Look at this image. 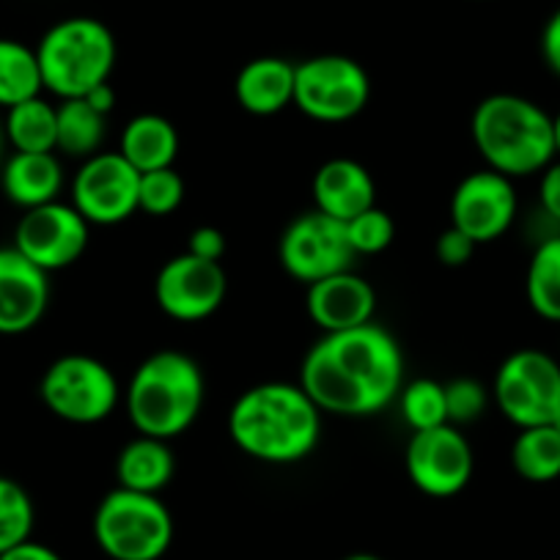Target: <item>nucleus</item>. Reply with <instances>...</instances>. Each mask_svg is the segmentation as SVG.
I'll return each mask as SVG.
<instances>
[{"mask_svg":"<svg viewBox=\"0 0 560 560\" xmlns=\"http://www.w3.org/2000/svg\"><path fill=\"white\" fill-rule=\"evenodd\" d=\"M176 472V456L168 440L138 434L121 448L116 459V481L121 489L160 494Z\"/></svg>","mask_w":560,"mask_h":560,"instance_id":"22","label":"nucleus"},{"mask_svg":"<svg viewBox=\"0 0 560 560\" xmlns=\"http://www.w3.org/2000/svg\"><path fill=\"white\" fill-rule=\"evenodd\" d=\"M343 225H347V240L354 256H380L396 240V223L380 207L365 209Z\"/></svg>","mask_w":560,"mask_h":560,"instance_id":"31","label":"nucleus"},{"mask_svg":"<svg viewBox=\"0 0 560 560\" xmlns=\"http://www.w3.org/2000/svg\"><path fill=\"white\" fill-rule=\"evenodd\" d=\"M278 258L289 278L311 287L316 280L352 269L354 253L347 240V225L314 209L294 218L280 234Z\"/></svg>","mask_w":560,"mask_h":560,"instance_id":"10","label":"nucleus"},{"mask_svg":"<svg viewBox=\"0 0 560 560\" xmlns=\"http://www.w3.org/2000/svg\"><path fill=\"white\" fill-rule=\"evenodd\" d=\"M470 135L487 168L509 179L541 174L558 158L552 116L520 94H492L478 102Z\"/></svg>","mask_w":560,"mask_h":560,"instance_id":"3","label":"nucleus"},{"mask_svg":"<svg viewBox=\"0 0 560 560\" xmlns=\"http://www.w3.org/2000/svg\"><path fill=\"white\" fill-rule=\"evenodd\" d=\"M516 209L520 201L514 179L483 168L456 185L451 196V225L465 231L476 245H489L514 225Z\"/></svg>","mask_w":560,"mask_h":560,"instance_id":"15","label":"nucleus"},{"mask_svg":"<svg viewBox=\"0 0 560 560\" xmlns=\"http://www.w3.org/2000/svg\"><path fill=\"white\" fill-rule=\"evenodd\" d=\"M231 443L264 465H298L322 440V409L292 382H261L231 404Z\"/></svg>","mask_w":560,"mask_h":560,"instance_id":"2","label":"nucleus"},{"mask_svg":"<svg viewBox=\"0 0 560 560\" xmlns=\"http://www.w3.org/2000/svg\"><path fill=\"white\" fill-rule=\"evenodd\" d=\"M511 467L522 481L549 483L560 478V432L549 427L520 429L511 445Z\"/></svg>","mask_w":560,"mask_h":560,"instance_id":"25","label":"nucleus"},{"mask_svg":"<svg viewBox=\"0 0 560 560\" xmlns=\"http://www.w3.org/2000/svg\"><path fill=\"white\" fill-rule=\"evenodd\" d=\"M39 396L56 418L91 427L116 412L121 387L110 365L91 354H63L47 365L39 382Z\"/></svg>","mask_w":560,"mask_h":560,"instance_id":"7","label":"nucleus"},{"mask_svg":"<svg viewBox=\"0 0 560 560\" xmlns=\"http://www.w3.org/2000/svg\"><path fill=\"white\" fill-rule=\"evenodd\" d=\"M343 560H382V558H376V555H365V552H358V555H349V558H343Z\"/></svg>","mask_w":560,"mask_h":560,"instance_id":"41","label":"nucleus"},{"mask_svg":"<svg viewBox=\"0 0 560 560\" xmlns=\"http://www.w3.org/2000/svg\"><path fill=\"white\" fill-rule=\"evenodd\" d=\"M492 396L516 429L549 427L560 415V363L541 349H520L500 363Z\"/></svg>","mask_w":560,"mask_h":560,"instance_id":"8","label":"nucleus"},{"mask_svg":"<svg viewBox=\"0 0 560 560\" xmlns=\"http://www.w3.org/2000/svg\"><path fill=\"white\" fill-rule=\"evenodd\" d=\"M91 225L72 203L52 201L45 207L28 209L14 229V247L28 261L45 269L47 275L56 269L72 267L80 261L89 247Z\"/></svg>","mask_w":560,"mask_h":560,"instance_id":"14","label":"nucleus"},{"mask_svg":"<svg viewBox=\"0 0 560 560\" xmlns=\"http://www.w3.org/2000/svg\"><path fill=\"white\" fill-rule=\"evenodd\" d=\"M0 187L20 209H36L58 201L63 187V168L56 152H14L0 168Z\"/></svg>","mask_w":560,"mask_h":560,"instance_id":"20","label":"nucleus"},{"mask_svg":"<svg viewBox=\"0 0 560 560\" xmlns=\"http://www.w3.org/2000/svg\"><path fill=\"white\" fill-rule=\"evenodd\" d=\"M34 500L14 478L0 476V555L28 541L34 530Z\"/></svg>","mask_w":560,"mask_h":560,"instance_id":"29","label":"nucleus"},{"mask_svg":"<svg viewBox=\"0 0 560 560\" xmlns=\"http://www.w3.org/2000/svg\"><path fill=\"white\" fill-rule=\"evenodd\" d=\"M552 427H555V429H558V432H560V415H558V420H555Z\"/></svg>","mask_w":560,"mask_h":560,"instance_id":"42","label":"nucleus"},{"mask_svg":"<svg viewBox=\"0 0 560 560\" xmlns=\"http://www.w3.org/2000/svg\"><path fill=\"white\" fill-rule=\"evenodd\" d=\"M42 83L58 100H80L96 85L110 83L116 39L94 18H67L52 25L36 47Z\"/></svg>","mask_w":560,"mask_h":560,"instance_id":"5","label":"nucleus"},{"mask_svg":"<svg viewBox=\"0 0 560 560\" xmlns=\"http://www.w3.org/2000/svg\"><path fill=\"white\" fill-rule=\"evenodd\" d=\"M294 69L287 58H253L240 69L234 80V94L242 110L250 116H278L294 105Z\"/></svg>","mask_w":560,"mask_h":560,"instance_id":"19","label":"nucleus"},{"mask_svg":"<svg viewBox=\"0 0 560 560\" xmlns=\"http://www.w3.org/2000/svg\"><path fill=\"white\" fill-rule=\"evenodd\" d=\"M552 135H555V154L560 158V110L552 116Z\"/></svg>","mask_w":560,"mask_h":560,"instance_id":"39","label":"nucleus"},{"mask_svg":"<svg viewBox=\"0 0 560 560\" xmlns=\"http://www.w3.org/2000/svg\"><path fill=\"white\" fill-rule=\"evenodd\" d=\"M118 154L132 165L138 174L174 168L179 158V132L174 121L158 113H140L124 127Z\"/></svg>","mask_w":560,"mask_h":560,"instance_id":"21","label":"nucleus"},{"mask_svg":"<svg viewBox=\"0 0 560 560\" xmlns=\"http://www.w3.org/2000/svg\"><path fill=\"white\" fill-rule=\"evenodd\" d=\"M3 149H7V132H3V124H0V168H3Z\"/></svg>","mask_w":560,"mask_h":560,"instance_id":"40","label":"nucleus"},{"mask_svg":"<svg viewBox=\"0 0 560 560\" xmlns=\"http://www.w3.org/2000/svg\"><path fill=\"white\" fill-rule=\"evenodd\" d=\"M94 538L110 560H160L174 541V516L158 494L116 487L96 509Z\"/></svg>","mask_w":560,"mask_h":560,"instance_id":"6","label":"nucleus"},{"mask_svg":"<svg viewBox=\"0 0 560 560\" xmlns=\"http://www.w3.org/2000/svg\"><path fill=\"white\" fill-rule=\"evenodd\" d=\"M541 56L544 63L560 78V9L547 20V25H544Z\"/></svg>","mask_w":560,"mask_h":560,"instance_id":"36","label":"nucleus"},{"mask_svg":"<svg viewBox=\"0 0 560 560\" xmlns=\"http://www.w3.org/2000/svg\"><path fill=\"white\" fill-rule=\"evenodd\" d=\"M225 292H229V280L220 261H203L187 250L165 261L154 280V300L160 311L185 325L218 314Z\"/></svg>","mask_w":560,"mask_h":560,"instance_id":"13","label":"nucleus"},{"mask_svg":"<svg viewBox=\"0 0 560 560\" xmlns=\"http://www.w3.org/2000/svg\"><path fill=\"white\" fill-rule=\"evenodd\" d=\"M305 311L325 336L354 330L374 322L376 292L369 280L354 275L352 269H343V272L311 283L305 294Z\"/></svg>","mask_w":560,"mask_h":560,"instance_id":"17","label":"nucleus"},{"mask_svg":"<svg viewBox=\"0 0 560 560\" xmlns=\"http://www.w3.org/2000/svg\"><path fill=\"white\" fill-rule=\"evenodd\" d=\"M311 192H314L316 209L322 214L341 220V223L358 218L365 209L376 207L374 179H371L369 168L360 165L358 160H327L314 174Z\"/></svg>","mask_w":560,"mask_h":560,"instance_id":"18","label":"nucleus"},{"mask_svg":"<svg viewBox=\"0 0 560 560\" xmlns=\"http://www.w3.org/2000/svg\"><path fill=\"white\" fill-rule=\"evenodd\" d=\"M203 374L196 360L176 349H160L135 369L127 385V415L143 438L174 440L201 415Z\"/></svg>","mask_w":560,"mask_h":560,"instance_id":"4","label":"nucleus"},{"mask_svg":"<svg viewBox=\"0 0 560 560\" xmlns=\"http://www.w3.org/2000/svg\"><path fill=\"white\" fill-rule=\"evenodd\" d=\"M538 201H541L544 212L560 223V160H552V163L541 171Z\"/></svg>","mask_w":560,"mask_h":560,"instance_id":"35","label":"nucleus"},{"mask_svg":"<svg viewBox=\"0 0 560 560\" xmlns=\"http://www.w3.org/2000/svg\"><path fill=\"white\" fill-rule=\"evenodd\" d=\"M371 100V78L349 56H314L294 69V105L322 124L360 116Z\"/></svg>","mask_w":560,"mask_h":560,"instance_id":"9","label":"nucleus"},{"mask_svg":"<svg viewBox=\"0 0 560 560\" xmlns=\"http://www.w3.org/2000/svg\"><path fill=\"white\" fill-rule=\"evenodd\" d=\"M85 102H89L91 107H94V110H100V113H110L113 107H116V91L110 89V83H102V85H96L94 91H89V94L83 96Z\"/></svg>","mask_w":560,"mask_h":560,"instance_id":"38","label":"nucleus"},{"mask_svg":"<svg viewBox=\"0 0 560 560\" xmlns=\"http://www.w3.org/2000/svg\"><path fill=\"white\" fill-rule=\"evenodd\" d=\"M140 174L118 152L83 160L72 179V207L89 225H118L138 212Z\"/></svg>","mask_w":560,"mask_h":560,"instance_id":"12","label":"nucleus"},{"mask_svg":"<svg viewBox=\"0 0 560 560\" xmlns=\"http://www.w3.org/2000/svg\"><path fill=\"white\" fill-rule=\"evenodd\" d=\"M0 560H63V558L56 552V549L47 547V544H39L34 541V538H28V541L18 544V547L7 549V552L0 555Z\"/></svg>","mask_w":560,"mask_h":560,"instance_id":"37","label":"nucleus"},{"mask_svg":"<svg viewBox=\"0 0 560 560\" xmlns=\"http://www.w3.org/2000/svg\"><path fill=\"white\" fill-rule=\"evenodd\" d=\"M476 247L478 245L465 234V231L448 225V229L440 234L434 250H438V258L445 264V267H465V264L472 258V253H476Z\"/></svg>","mask_w":560,"mask_h":560,"instance_id":"33","label":"nucleus"},{"mask_svg":"<svg viewBox=\"0 0 560 560\" xmlns=\"http://www.w3.org/2000/svg\"><path fill=\"white\" fill-rule=\"evenodd\" d=\"M525 294L541 319L560 325V236H549L527 264Z\"/></svg>","mask_w":560,"mask_h":560,"instance_id":"27","label":"nucleus"},{"mask_svg":"<svg viewBox=\"0 0 560 560\" xmlns=\"http://www.w3.org/2000/svg\"><path fill=\"white\" fill-rule=\"evenodd\" d=\"M58 140L56 152L67 158L89 160L100 154L107 132V116L94 110L89 102L80 100H61L58 102Z\"/></svg>","mask_w":560,"mask_h":560,"instance_id":"24","label":"nucleus"},{"mask_svg":"<svg viewBox=\"0 0 560 560\" xmlns=\"http://www.w3.org/2000/svg\"><path fill=\"white\" fill-rule=\"evenodd\" d=\"M7 143L14 152L47 154L56 152L58 140V107L47 100L34 96L20 105L9 107L7 121H3Z\"/></svg>","mask_w":560,"mask_h":560,"instance_id":"23","label":"nucleus"},{"mask_svg":"<svg viewBox=\"0 0 560 560\" xmlns=\"http://www.w3.org/2000/svg\"><path fill=\"white\" fill-rule=\"evenodd\" d=\"M300 387L322 412L369 418L401 393V347L374 322L354 330L327 332L305 352Z\"/></svg>","mask_w":560,"mask_h":560,"instance_id":"1","label":"nucleus"},{"mask_svg":"<svg viewBox=\"0 0 560 560\" xmlns=\"http://www.w3.org/2000/svg\"><path fill=\"white\" fill-rule=\"evenodd\" d=\"M401 404V418L412 432H427L448 423V404H445V385L438 380H420L404 382L398 393Z\"/></svg>","mask_w":560,"mask_h":560,"instance_id":"28","label":"nucleus"},{"mask_svg":"<svg viewBox=\"0 0 560 560\" xmlns=\"http://www.w3.org/2000/svg\"><path fill=\"white\" fill-rule=\"evenodd\" d=\"M445 404H448V423L451 427H462V423H472L487 409L489 396L487 387L476 380H454L445 385Z\"/></svg>","mask_w":560,"mask_h":560,"instance_id":"32","label":"nucleus"},{"mask_svg":"<svg viewBox=\"0 0 560 560\" xmlns=\"http://www.w3.org/2000/svg\"><path fill=\"white\" fill-rule=\"evenodd\" d=\"M50 305V280L45 269L18 247H0V336L34 330Z\"/></svg>","mask_w":560,"mask_h":560,"instance_id":"16","label":"nucleus"},{"mask_svg":"<svg viewBox=\"0 0 560 560\" xmlns=\"http://www.w3.org/2000/svg\"><path fill=\"white\" fill-rule=\"evenodd\" d=\"M45 91L34 47L18 39H0V107H14Z\"/></svg>","mask_w":560,"mask_h":560,"instance_id":"26","label":"nucleus"},{"mask_svg":"<svg viewBox=\"0 0 560 560\" xmlns=\"http://www.w3.org/2000/svg\"><path fill=\"white\" fill-rule=\"evenodd\" d=\"M185 201V179L174 168H160L140 174L138 212L152 218H168Z\"/></svg>","mask_w":560,"mask_h":560,"instance_id":"30","label":"nucleus"},{"mask_svg":"<svg viewBox=\"0 0 560 560\" xmlns=\"http://www.w3.org/2000/svg\"><path fill=\"white\" fill-rule=\"evenodd\" d=\"M187 253L203 258V261H220L225 256V236L214 225H198L187 236Z\"/></svg>","mask_w":560,"mask_h":560,"instance_id":"34","label":"nucleus"},{"mask_svg":"<svg viewBox=\"0 0 560 560\" xmlns=\"http://www.w3.org/2000/svg\"><path fill=\"white\" fill-rule=\"evenodd\" d=\"M404 467L418 492L445 500L470 483L476 456L459 427L445 423L427 432H412L404 451Z\"/></svg>","mask_w":560,"mask_h":560,"instance_id":"11","label":"nucleus"}]
</instances>
